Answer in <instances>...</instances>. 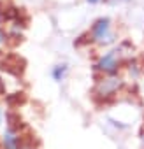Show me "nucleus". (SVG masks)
I'll return each instance as SVG.
<instances>
[{"label": "nucleus", "mask_w": 144, "mask_h": 149, "mask_svg": "<svg viewBox=\"0 0 144 149\" xmlns=\"http://www.w3.org/2000/svg\"><path fill=\"white\" fill-rule=\"evenodd\" d=\"M6 40H7V33H6L2 28H0V47H2V46L6 44Z\"/></svg>", "instance_id": "nucleus-7"}, {"label": "nucleus", "mask_w": 144, "mask_h": 149, "mask_svg": "<svg viewBox=\"0 0 144 149\" xmlns=\"http://www.w3.org/2000/svg\"><path fill=\"white\" fill-rule=\"evenodd\" d=\"M142 142H144V137H142Z\"/></svg>", "instance_id": "nucleus-11"}, {"label": "nucleus", "mask_w": 144, "mask_h": 149, "mask_svg": "<svg viewBox=\"0 0 144 149\" xmlns=\"http://www.w3.org/2000/svg\"><path fill=\"white\" fill-rule=\"evenodd\" d=\"M132 0H107V4H113V6H120V4H130Z\"/></svg>", "instance_id": "nucleus-8"}, {"label": "nucleus", "mask_w": 144, "mask_h": 149, "mask_svg": "<svg viewBox=\"0 0 144 149\" xmlns=\"http://www.w3.org/2000/svg\"><path fill=\"white\" fill-rule=\"evenodd\" d=\"M67 70H69L67 63H58L56 67H53L51 76H53V79H55V81H62V79L67 76Z\"/></svg>", "instance_id": "nucleus-6"}, {"label": "nucleus", "mask_w": 144, "mask_h": 149, "mask_svg": "<svg viewBox=\"0 0 144 149\" xmlns=\"http://www.w3.org/2000/svg\"><path fill=\"white\" fill-rule=\"evenodd\" d=\"M0 123H2V111H0Z\"/></svg>", "instance_id": "nucleus-10"}, {"label": "nucleus", "mask_w": 144, "mask_h": 149, "mask_svg": "<svg viewBox=\"0 0 144 149\" xmlns=\"http://www.w3.org/2000/svg\"><path fill=\"white\" fill-rule=\"evenodd\" d=\"M100 2H104V0H86V4H90V6H97Z\"/></svg>", "instance_id": "nucleus-9"}, {"label": "nucleus", "mask_w": 144, "mask_h": 149, "mask_svg": "<svg viewBox=\"0 0 144 149\" xmlns=\"http://www.w3.org/2000/svg\"><path fill=\"white\" fill-rule=\"evenodd\" d=\"M121 61H123V53H121V49L118 47V49H113V51L104 53V54L99 58L95 68H97L99 72L106 74V76H116L118 70H120V67H121Z\"/></svg>", "instance_id": "nucleus-2"}, {"label": "nucleus", "mask_w": 144, "mask_h": 149, "mask_svg": "<svg viewBox=\"0 0 144 149\" xmlns=\"http://www.w3.org/2000/svg\"><path fill=\"white\" fill-rule=\"evenodd\" d=\"M23 65H25V61L20 56H16V54H9V56H6L2 60V68L11 72V74H14V76H18V74L23 72Z\"/></svg>", "instance_id": "nucleus-4"}, {"label": "nucleus", "mask_w": 144, "mask_h": 149, "mask_svg": "<svg viewBox=\"0 0 144 149\" xmlns=\"http://www.w3.org/2000/svg\"><path fill=\"white\" fill-rule=\"evenodd\" d=\"M4 146L6 149H20V139L13 130H7L4 133Z\"/></svg>", "instance_id": "nucleus-5"}, {"label": "nucleus", "mask_w": 144, "mask_h": 149, "mask_svg": "<svg viewBox=\"0 0 144 149\" xmlns=\"http://www.w3.org/2000/svg\"><path fill=\"white\" fill-rule=\"evenodd\" d=\"M121 88H123V79H120L116 76H107L102 81H99V84L95 88V95L106 100V98L114 97Z\"/></svg>", "instance_id": "nucleus-3"}, {"label": "nucleus", "mask_w": 144, "mask_h": 149, "mask_svg": "<svg viewBox=\"0 0 144 149\" xmlns=\"http://www.w3.org/2000/svg\"><path fill=\"white\" fill-rule=\"evenodd\" d=\"M88 37L92 42L99 44V46H111L118 40V35L114 32V21L109 16H100L93 21V25L90 26Z\"/></svg>", "instance_id": "nucleus-1"}]
</instances>
